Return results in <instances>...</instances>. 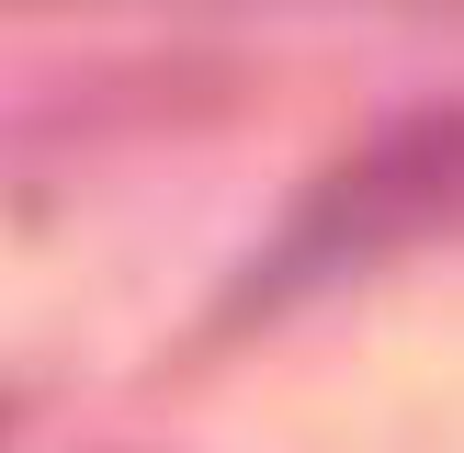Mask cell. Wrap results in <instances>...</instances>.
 <instances>
[{
	"mask_svg": "<svg viewBox=\"0 0 464 453\" xmlns=\"http://www.w3.org/2000/svg\"><path fill=\"white\" fill-rule=\"evenodd\" d=\"M442 216H464V91H453V102L397 113V125H374L352 159H329V170L306 181V204L272 226V249L249 261L238 306L317 294V284H340V272L385 261V249L430 238Z\"/></svg>",
	"mask_w": 464,
	"mask_h": 453,
	"instance_id": "6da1fadb",
	"label": "cell"
}]
</instances>
